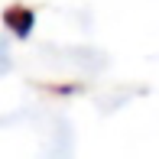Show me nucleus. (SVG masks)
<instances>
[{"instance_id":"nucleus-1","label":"nucleus","mask_w":159,"mask_h":159,"mask_svg":"<svg viewBox=\"0 0 159 159\" xmlns=\"http://www.w3.org/2000/svg\"><path fill=\"white\" fill-rule=\"evenodd\" d=\"M7 26H10L16 36H26L30 26H33V13L26 10V7H13V10L7 13Z\"/></svg>"}]
</instances>
